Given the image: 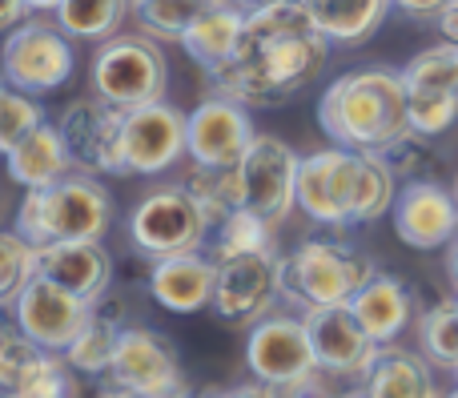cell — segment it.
<instances>
[{
  "instance_id": "cell-27",
  "label": "cell",
  "mask_w": 458,
  "mask_h": 398,
  "mask_svg": "<svg viewBox=\"0 0 458 398\" xmlns=\"http://www.w3.org/2000/svg\"><path fill=\"white\" fill-rule=\"evenodd\" d=\"M129 13L133 0H61L53 16L72 40H109L121 32Z\"/></svg>"
},
{
  "instance_id": "cell-19",
  "label": "cell",
  "mask_w": 458,
  "mask_h": 398,
  "mask_svg": "<svg viewBox=\"0 0 458 398\" xmlns=\"http://www.w3.org/2000/svg\"><path fill=\"white\" fill-rule=\"evenodd\" d=\"M37 274L85 302H101L113 282V258L101 241H53L37 246Z\"/></svg>"
},
{
  "instance_id": "cell-12",
  "label": "cell",
  "mask_w": 458,
  "mask_h": 398,
  "mask_svg": "<svg viewBox=\"0 0 458 398\" xmlns=\"http://www.w3.org/2000/svg\"><path fill=\"white\" fill-rule=\"evenodd\" d=\"M245 362H250V375L258 383L269 386H290L298 383L301 375L318 367L314 346H310V330L301 314H261L250 326V338H245Z\"/></svg>"
},
{
  "instance_id": "cell-45",
  "label": "cell",
  "mask_w": 458,
  "mask_h": 398,
  "mask_svg": "<svg viewBox=\"0 0 458 398\" xmlns=\"http://www.w3.org/2000/svg\"><path fill=\"white\" fill-rule=\"evenodd\" d=\"M56 4H61V0H29L32 13H56Z\"/></svg>"
},
{
  "instance_id": "cell-32",
  "label": "cell",
  "mask_w": 458,
  "mask_h": 398,
  "mask_svg": "<svg viewBox=\"0 0 458 398\" xmlns=\"http://www.w3.org/2000/svg\"><path fill=\"white\" fill-rule=\"evenodd\" d=\"M16 398H81V386H77V370L64 354H53L45 351L40 362L24 375V383L13 391Z\"/></svg>"
},
{
  "instance_id": "cell-21",
  "label": "cell",
  "mask_w": 458,
  "mask_h": 398,
  "mask_svg": "<svg viewBox=\"0 0 458 398\" xmlns=\"http://www.w3.org/2000/svg\"><path fill=\"white\" fill-rule=\"evenodd\" d=\"M362 386L370 391V398H446L438 391L435 362L398 343L382 346L370 375L362 378Z\"/></svg>"
},
{
  "instance_id": "cell-34",
  "label": "cell",
  "mask_w": 458,
  "mask_h": 398,
  "mask_svg": "<svg viewBox=\"0 0 458 398\" xmlns=\"http://www.w3.org/2000/svg\"><path fill=\"white\" fill-rule=\"evenodd\" d=\"M40 121H45V113H40L37 97L21 93V89H13V85L0 89V157L13 153Z\"/></svg>"
},
{
  "instance_id": "cell-5",
  "label": "cell",
  "mask_w": 458,
  "mask_h": 398,
  "mask_svg": "<svg viewBox=\"0 0 458 398\" xmlns=\"http://www.w3.org/2000/svg\"><path fill=\"white\" fill-rule=\"evenodd\" d=\"M89 80H93V93L109 105L137 109V105L165 101L169 61L149 32H117V37L101 40Z\"/></svg>"
},
{
  "instance_id": "cell-3",
  "label": "cell",
  "mask_w": 458,
  "mask_h": 398,
  "mask_svg": "<svg viewBox=\"0 0 458 398\" xmlns=\"http://www.w3.org/2000/svg\"><path fill=\"white\" fill-rule=\"evenodd\" d=\"M113 225V198L93 174H69L45 190H29L16 209V233L32 246L101 241Z\"/></svg>"
},
{
  "instance_id": "cell-29",
  "label": "cell",
  "mask_w": 458,
  "mask_h": 398,
  "mask_svg": "<svg viewBox=\"0 0 458 398\" xmlns=\"http://www.w3.org/2000/svg\"><path fill=\"white\" fill-rule=\"evenodd\" d=\"M403 80H406V93L458 97V45L454 40H443V45L422 48L403 69Z\"/></svg>"
},
{
  "instance_id": "cell-28",
  "label": "cell",
  "mask_w": 458,
  "mask_h": 398,
  "mask_svg": "<svg viewBox=\"0 0 458 398\" xmlns=\"http://www.w3.org/2000/svg\"><path fill=\"white\" fill-rule=\"evenodd\" d=\"M214 4H225V0H133V21L153 40H177L182 45L193 21L206 16Z\"/></svg>"
},
{
  "instance_id": "cell-4",
  "label": "cell",
  "mask_w": 458,
  "mask_h": 398,
  "mask_svg": "<svg viewBox=\"0 0 458 398\" xmlns=\"http://www.w3.org/2000/svg\"><path fill=\"white\" fill-rule=\"evenodd\" d=\"M362 250L334 238H310L282 258V294L301 306H350V298L374 278Z\"/></svg>"
},
{
  "instance_id": "cell-48",
  "label": "cell",
  "mask_w": 458,
  "mask_h": 398,
  "mask_svg": "<svg viewBox=\"0 0 458 398\" xmlns=\"http://www.w3.org/2000/svg\"><path fill=\"white\" fill-rule=\"evenodd\" d=\"M8 85V77H4V64H0V89H4Z\"/></svg>"
},
{
  "instance_id": "cell-38",
  "label": "cell",
  "mask_w": 458,
  "mask_h": 398,
  "mask_svg": "<svg viewBox=\"0 0 458 398\" xmlns=\"http://www.w3.org/2000/svg\"><path fill=\"white\" fill-rule=\"evenodd\" d=\"M338 383H342L338 375H330V370L314 367L310 375H301L298 383L282 386V398H338V394H342Z\"/></svg>"
},
{
  "instance_id": "cell-41",
  "label": "cell",
  "mask_w": 458,
  "mask_h": 398,
  "mask_svg": "<svg viewBox=\"0 0 458 398\" xmlns=\"http://www.w3.org/2000/svg\"><path fill=\"white\" fill-rule=\"evenodd\" d=\"M222 398H282V391L277 386H269V383H245V386H237V391H229V394H222Z\"/></svg>"
},
{
  "instance_id": "cell-30",
  "label": "cell",
  "mask_w": 458,
  "mask_h": 398,
  "mask_svg": "<svg viewBox=\"0 0 458 398\" xmlns=\"http://www.w3.org/2000/svg\"><path fill=\"white\" fill-rule=\"evenodd\" d=\"M419 346L435 367L458 370V298L430 306L419 318Z\"/></svg>"
},
{
  "instance_id": "cell-6",
  "label": "cell",
  "mask_w": 458,
  "mask_h": 398,
  "mask_svg": "<svg viewBox=\"0 0 458 398\" xmlns=\"http://www.w3.org/2000/svg\"><path fill=\"white\" fill-rule=\"evenodd\" d=\"M209 230L214 222L190 185H161V190L145 193L129 214V238L145 258L193 254L206 246Z\"/></svg>"
},
{
  "instance_id": "cell-40",
  "label": "cell",
  "mask_w": 458,
  "mask_h": 398,
  "mask_svg": "<svg viewBox=\"0 0 458 398\" xmlns=\"http://www.w3.org/2000/svg\"><path fill=\"white\" fill-rule=\"evenodd\" d=\"M29 0H0V32L16 29L21 21H29Z\"/></svg>"
},
{
  "instance_id": "cell-11",
  "label": "cell",
  "mask_w": 458,
  "mask_h": 398,
  "mask_svg": "<svg viewBox=\"0 0 458 398\" xmlns=\"http://www.w3.org/2000/svg\"><path fill=\"white\" fill-rule=\"evenodd\" d=\"M185 125H190V117L165 101L125 109V125H121V169L137 177H153V174L174 169L182 157H190Z\"/></svg>"
},
{
  "instance_id": "cell-13",
  "label": "cell",
  "mask_w": 458,
  "mask_h": 398,
  "mask_svg": "<svg viewBox=\"0 0 458 398\" xmlns=\"http://www.w3.org/2000/svg\"><path fill=\"white\" fill-rule=\"evenodd\" d=\"M282 294V254L250 250V254L217 258L214 310L225 322H258Z\"/></svg>"
},
{
  "instance_id": "cell-39",
  "label": "cell",
  "mask_w": 458,
  "mask_h": 398,
  "mask_svg": "<svg viewBox=\"0 0 458 398\" xmlns=\"http://www.w3.org/2000/svg\"><path fill=\"white\" fill-rule=\"evenodd\" d=\"M446 4H451V0H394V8H403L414 21H430V16L438 21V13H443Z\"/></svg>"
},
{
  "instance_id": "cell-52",
  "label": "cell",
  "mask_w": 458,
  "mask_h": 398,
  "mask_svg": "<svg viewBox=\"0 0 458 398\" xmlns=\"http://www.w3.org/2000/svg\"><path fill=\"white\" fill-rule=\"evenodd\" d=\"M454 383H458V370H454Z\"/></svg>"
},
{
  "instance_id": "cell-10",
  "label": "cell",
  "mask_w": 458,
  "mask_h": 398,
  "mask_svg": "<svg viewBox=\"0 0 458 398\" xmlns=\"http://www.w3.org/2000/svg\"><path fill=\"white\" fill-rule=\"evenodd\" d=\"M109 383L137 398H193L190 378H185L182 362H177V351L145 326L121 330Z\"/></svg>"
},
{
  "instance_id": "cell-24",
  "label": "cell",
  "mask_w": 458,
  "mask_h": 398,
  "mask_svg": "<svg viewBox=\"0 0 458 398\" xmlns=\"http://www.w3.org/2000/svg\"><path fill=\"white\" fill-rule=\"evenodd\" d=\"M330 45H362L382 29L394 0H298Z\"/></svg>"
},
{
  "instance_id": "cell-1",
  "label": "cell",
  "mask_w": 458,
  "mask_h": 398,
  "mask_svg": "<svg viewBox=\"0 0 458 398\" xmlns=\"http://www.w3.org/2000/svg\"><path fill=\"white\" fill-rule=\"evenodd\" d=\"M326 61L330 40L318 32L306 8L298 0H274L258 13H245L233 56L206 77L214 93L233 97L245 109H274L314 85Z\"/></svg>"
},
{
  "instance_id": "cell-17",
  "label": "cell",
  "mask_w": 458,
  "mask_h": 398,
  "mask_svg": "<svg viewBox=\"0 0 458 398\" xmlns=\"http://www.w3.org/2000/svg\"><path fill=\"white\" fill-rule=\"evenodd\" d=\"M253 137H258V129L250 121V109L222 93L206 97L190 113V125H185L190 161L193 165H209V169H233L245 157Z\"/></svg>"
},
{
  "instance_id": "cell-26",
  "label": "cell",
  "mask_w": 458,
  "mask_h": 398,
  "mask_svg": "<svg viewBox=\"0 0 458 398\" xmlns=\"http://www.w3.org/2000/svg\"><path fill=\"white\" fill-rule=\"evenodd\" d=\"M117 306H105L93 302V318L89 326L77 334V343L64 351V359L72 362L77 375H109L113 367V354H117V338H121V318H117Z\"/></svg>"
},
{
  "instance_id": "cell-23",
  "label": "cell",
  "mask_w": 458,
  "mask_h": 398,
  "mask_svg": "<svg viewBox=\"0 0 458 398\" xmlns=\"http://www.w3.org/2000/svg\"><path fill=\"white\" fill-rule=\"evenodd\" d=\"M4 165H8V177L16 185H24V190H45V185L72 174L69 145H64L61 129L48 125V121H40L13 153H4Z\"/></svg>"
},
{
  "instance_id": "cell-51",
  "label": "cell",
  "mask_w": 458,
  "mask_h": 398,
  "mask_svg": "<svg viewBox=\"0 0 458 398\" xmlns=\"http://www.w3.org/2000/svg\"><path fill=\"white\" fill-rule=\"evenodd\" d=\"M454 201H458V182H454Z\"/></svg>"
},
{
  "instance_id": "cell-2",
  "label": "cell",
  "mask_w": 458,
  "mask_h": 398,
  "mask_svg": "<svg viewBox=\"0 0 458 398\" xmlns=\"http://www.w3.org/2000/svg\"><path fill=\"white\" fill-rule=\"evenodd\" d=\"M318 125L334 145L358 153H390L411 141V101L403 69H354L342 72L318 101Z\"/></svg>"
},
{
  "instance_id": "cell-7",
  "label": "cell",
  "mask_w": 458,
  "mask_h": 398,
  "mask_svg": "<svg viewBox=\"0 0 458 398\" xmlns=\"http://www.w3.org/2000/svg\"><path fill=\"white\" fill-rule=\"evenodd\" d=\"M362 165L366 153L330 145L310 157H301L298 169V209L318 225L346 230L358 225V198H362Z\"/></svg>"
},
{
  "instance_id": "cell-42",
  "label": "cell",
  "mask_w": 458,
  "mask_h": 398,
  "mask_svg": "<svg viewBox=\"0 0 458 398\" xmlns=\"http://www.w3.org/2000/svg\"><path fill=\"white\" fill-rule=\"evenodd\" d=\"M438 29H443V40H454L458 45V0H451V4L438 13Z\"/></svg>"
},
{
  "instance_id": "cell-16",
  "label": "cell",
  "mask_w": 458,
  "mask_h": 398,
  "mask_svg": "<svg viewBox=\"0 0 458 398\" xmlns=\"http://www.w3.org/2000/svg\"><path fill=\"white\" fill-rule=\"evenodd\" d=\"M310 346L322 370L338 378H366L382 346L362 330L350 306H301Z\"/></svg>"
},
{
  "instance_id": "cell-22",
  "label": "cell",
  "mask_w": 458,
  "mask_h": 398,
  "mask_svg": "<svg viewBox=\"0 0 458 398\" xmlns=\"http://www.w3.org/2000/svg\"><path fill=\"white\" fill-rule=\"evenodd\" d=\"M350 310H354V318L362 322V330L374 343L386 346V343H398V334L411 326L414 302H411V290L398 278L374 274V278L350 298Z\"/></svg>"
},
{
  "instance_id": "cell-47",
  "label": "cell",
  "mask_w": 458,
  "mask_h": 398,
  "mask_svg": "<svg viewBox=\"0 0 458 398\" xmlns=\"http://www.w3.org/2000/svg\"><path fill=\"white\" fill-rule=\"evenodd\" d=\"M101 398H137V394H129V391H117V386H113L109 394H101Z\"/></svg>"
},
{
  "instance_id": "cell-25",
  "label": "cell",
  "mask_w": 458,
  "mask_h": 398,
  "mask_svg": "<svg viewBox=\"0 0 458 398\" xmlns=\"http://www.w3.org/2000/svg\"><path fill=\"white\" fill-rule=\"evenodd\" d=\"M245 13L233 4H214L206 16L193 21V29L182 37V48L201 64V69H217L222 61H229L237 48V37H242Z\"/></svg>"
},
{
  "instance_id": "cell-18",
  "label": "cell",
  "mask_w": 458,
  "mask_h": 398,
  "mask_svg": "<svg viewBox=\"0 0 458 398\" xmlns=\"http://www.w3.org/2000/svg\"><path fill=\"white\" fill-rule=\"evenodd\" d=\"M394 233L414 250H443L458 238L454 190L427 177H411L394 198Z\"/></svg>"
},
{
  "instance_id": "cell-31",
  "label": "cell",
  "mask_w": 458,
  "mask_h": 398,
  "mask_svg": "<svg viewBox=\"0 0 458 398\" xmlns=\"http://www.w3.org/2000/svg\"><path fill=\"white\" fill-rule=\"evenodd\" d=\"M185 185L193 190V198L206 206L209 222H225L233 209H242V185H237V165L233 169H209L193 165V174L185 177Z\"/></svg>"
},
{
  "instance_id": "cell-33",
  "label": "cell",
  "mask_w": 458,
  "mask_h": 398,
  "mask_svg": "<svg viewBox=\"0 0 458 398\" xmlns=\"http://www.w3.org/2000/svg\"><path fill=\"white\" fill-rule=\"evenodd\" d=\"M274 230L266 217L250 214V209H233L225 222H217V258L229 254H250V250H277L274 246Z\"/></svg>"
},
{
  "instance_id": "cell-46",
  "label": "cell",
  "mask_w": 458,
  "mask_h": 398,
  "mask_svg": "<svg viewBox=\"0 0 458 398\" xmlns=\"http://www.w3.org/2000/svg\"><path fill=\"white\" fill-rule=\"evenodd\" d=\"M338 398H370V391H366V386H350V391H342Z\"/></svg>"
},
{
  "instance_id": "cell-37",
  "label": "cell",
  "mask_w": 458,
  "mask_h": 398,
  "mask_svg": "<svg viewBox=\"0 0 458 398\" xmlns=\"http://www.w3.org/2000/svg\"><path fill=\"white\" fill-rule=\"evenodd\" d=\"M411 101V125L419 137H438L454 125L458 97H435V93H406Z\"/></svg>"
},
{
  "instance_id": "cell-49",
  "label": "cell",
  "mask_w": 458,
  "mask_h": 398,
  "mask_svg": "<svg viewBox=\"0 0 458 398\" xmlns=\"http://www.w3.org/2000/svg\"><path fill=\"white\" fill-rule=\"evenodd\" d=\"M0 398H16V394H8V391H0Z\"/></svg>"
},
{
  "instance_id": "cell-44",
  "label": "cell",
  "mask_w": 458,
  "mask_h": 398,
  "mask_svg": "<svg viewBox=\"0 0 458 398\" xmlns=\"http://www.w3.org/2000/svg\"><path fill=\"white\" fill-rule=\"evenodd\" d=\"M225 4H233V8H242V13H258V8H266V4H274V0H225Z\"/></svg>"
},
{
  "instance_id": "cell-15",
  "label": "cell",
  "mask_w": 458,
  "mask_h": 398,
  "mask_svg": "<svg viewBox=\"0 0 458 398\" xmlns=\"http://www.w3.org/2000/svg\"><path fill=\"white\" fill-rule=\"evenodd\" d=\"M121 125H125V109L109 105L105 97H81L61 113L56 129H61L64 145H69L72 169L81 174H125L121 169Z\"/></svg>"
},
{
  "instance_id": "cell-14",
  "label": "cell",
  "mask_w": 458,
  "mask_h": 398,
  "mask_svg": "<svg viewBox=\"0 0 458 398\" xmlns=\"http://www.w3.org/2000/svg\"><path fill=\"white\" fill-rule=\"evenodd\" d=\"M13 314H16V326L37 346H45V351H53V354H64L77 343L81 330L89 326V318H93V302H85V298L69 294V290L56 286V282L32 274L29 286L16 294Z\"/></svg>"
},
{
  "instance_id": "cell-36",
  "label": "cell",
  "mask_w": 458,
  "mask_h": 398,
  "mask_svg": "<svg viewBox=\"0 0 458 398\" xmlns=\"http://www.w3.org/2000/svg\"><path fill=\"white\" fill-rule=\"evenodd\" d=\"M40 354H45V346H37L24 330L21 334H0V391L13 394L24 383V375L40 362Z\"/></svg>"
},
{
  "instance_id": "cell-8",
  "label": "cell",
  "mask_w": 458,
  "mask_h": 398,
  "mask_svg": "<svg viewBox=\"0 0 458 398\" xmlns=\"http://www.w3.org/2000/svg\"><path fill=\"white\" fill-rule=\"evenodd\" d=\"M0 64H4L8 85L21 89V93H32V97L56 93L72 77V64H77L72 37L56 21L29 16V21H21L16 29L4 32Z\"/></svg>"
},
{
  "instance_id": "cell-43",
  "label": "cell",
  "mask_w": 458,
  "mask_h": 398,
  "mask_svg": "<svg viewBox=\"0 0 458 398\" xmlns=\"http://www.w3.org/2000/svg\"><path fill=\"white\" fill-rule=\"evenodd\" d=\"M446 250H451V254H446V270H451V282L458 286V238H454Z\"/></svg>"
},
{
  "instance_id": "cell-50",
  "label": "cell",
  "mask_w": 458,
  "mask_h": 398,
  "mask_svg": "<svg viewBox=\"0 0 458 398\" xmlns=\"http://www.w3.org/2000/svg\"><path fill=\"white\" fill-rule=\"evenodd\" d=\"M446 398H458V386H454V391H451V394H446Z\"/></svg>"
},
{
  "instance_id": "cell-9",
  "label": "cell",
  "mask_w": 458,
  "mask_h": 398,
  "mask_svg": "<svg viewBox=\"0 0 458 398\" xmlns=\"http://www.w3.org/2000/svg\"><path fill=\"white\" fill-rule=\"evenodd\" d=\"M298 169L301 157L274 133H258L237 161V185L242 206L250 214L266 217L269 225H282L298 209Z\"/></svg>"
},
{
  "instance_id": "cell-20",
  "label": "cell",
  "mask_w": 458,
  "mask_h": 398,
  "mask_svg": "<svg viewBox=\"0 0 458 398\" xmlns=\"http://www.w3.org/2000/svg\"><path fill=\"white\" fill-rule=\"evenodd\" d=\"M217 286V262H209L201 250L193 254H169L153 258L149 270V294L174 314H198L214 306Z\"/></svg>"
},
{
  "instance_id": "cell-35",
  "label": "cell",
  "mask_w": 458,
  "mask_h": 398,
  "mask_svg": "<svg viewBox=\"0 0 458 398\" xmlns=\"http://www.w3.org/2000/svg\"><path fill=\"white\" fill-rule=\"evenodd\" d=\"M32 274H37V246L16 230L0 233V306H13Z\"/></svg>"
}]
</instances>
